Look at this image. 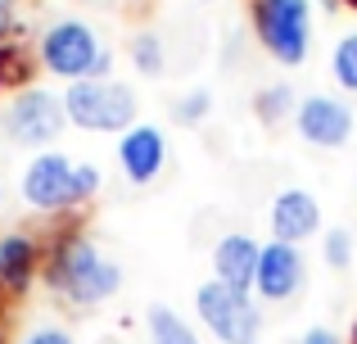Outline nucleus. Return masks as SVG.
<instances>
[{"label": "nucleus", "instance_id": "nucleus-1", "mask_svg": "<svg viewBox=\"0 0 357 344\" xmlns=\"http://www.w3.org/2000/svg\"><path fill=\"white\" fill-rule=\"evenodd\" d=\"M50 285L63 290L73 304H100L122 285V272L100 258V249L91 245V240L68 236L59 245V254H54V263H50Z\"/></svg>", "mask_w": 357, "mask_h": 344}, {"label": "nucleus", "instance_id": "nucleus-2", "mask_svg": "<svg viewBox=\"0 0 357 344\" xmlns=\"http://www.w3.org/2000/svg\"><path fill=\"white\" fill-rule=\"evenodd\" d=\"M63 109L77 127L91 132H122L136 118V96H131L122 82H73Z\"/></svg>", "mask_w": 357, "mask_h": 344}, {"label": "nucleus", "instance_id": "nucleus-3", "mask_svg": "<svg viewBox=\"0 0 357 344\" xmlns=\"http://www.w3.org/2000/svg\"><path fill=\"white\" fill-rule=\"evenodd\" d=\"M253 27H258L262 45L280 63H303L307 59V36H312L307 0H258L253 5Z\"/></svg>", "mask_w": 357, "mask_h": 344}, {"label": "nucleus", "instance_id": "nucleus-4", "mask_svg": "<svg viewBox=\"0 0 357 344\" xmlns=\"http://www.w3.org/2000/svg\"><path fill=\"white\" fill-rule=\"evenodd\" d=\"M41 59L50 73L59 77H73V82H86V77H100L109 73V54L100 50L96 32L86 23H59L45 32L41 41Z\"/></svg>", "mask_w": 357, "mask_h": 344}, {"label": "nucleus", "instance_id": "nucleus-5", "mask_svg": "<svg viewBox=\"0 0 357 344\" xmlns=\"http://www.w3.org/2000/svg\"><path fill=\"white\" fill-rule=\"evenodd\" d=\"M195 304H199L204 327H208L222 344H253V336H258V327H262V317L249 304V294L231 290V285H222V281L199 285V299Z\"/></svg>", "mask_w": 357, "mask_h": 344}, {"label": "nucleus", "instance_id": "nucleus-6", "mask_svg": "<svg viewBox=\"0 0 357 344\" xmlns=\"http://www.w3.org/2000/svg\"><path fill=\"white\" fill-rule=\"evenodd\" d=\"M63 132V109L45 91H23L5 114V136L18 145H41Z\"/></svg>", "mask_w": 357, "mask_h": 344}, {"label": "nucleus", "instance_id": "nucleus-7", "mask_svg": "<svg viewBox=\"0 0 357 344\" xmlns=\"http://www.w3.org/2000/svg\"><path fill=\"white\" fill-rule=\"evenodd\" d=\"M294 127H298L303 141L331 150V145H344L353 136V114H349V105H340V100H331V96H312V100L298 105Z\"/></svg>", "mask_w": 357, "mask_h": 344}, {"label": "nucleus", "instance_id": "nucleus-8", "mask_svg": "<svg viewBox=\"0 0 357 344\" xmlns=\"http://www.w3.org/2000/svg\"><path fill=\"white\" fill-rule=\"evenodd\" d=\"M73 163L63 154H41V159L27 168L23 177V195L36 204V209H59V204H73Z\"/></svg>", "mask_w": 357, "mask_h": 344}, {"label": "nucleus", "instance_id": "nucleus-9", "mask_svg": "<svg viewBox=\"0 0 357 344\" xmlns=\"http://www.w3.org/2000/svg\"><path fill=\"white\" fill-rule=\"evenodd\" d=\"M258 285L267 299H289V294L303 285V258H298V249L294 245H267L258 254Z\"/></svg>", "mask_w": 357, "mask_h": 344}, {"label": "nucleus", "instance_id": "nucleus-10", "mask_svg": "<svg viewBox=\"0 0 357 344\" xmlns=\"http://www.w3.org/2000/svg\"><path fill=\"white\" fill-rule=\"evenodd\" d=\"M271 227H276L280 245H298L303 236H312L321 227V209L307 190H280L271 204Z\"/></svg>", "mask_w": 357, "mask_h": 344}, {"label": "nucleus", "instance_id": "nucleus-11", "mask_svg": "<svg viewBox=\"0 0 357 344\" xmlns=\"http://www.w3.org/2000/svg\"><path fill=\"white\" fill-rule=\"evenodd\" d=\"M163 154H167V145H163V132H158V127H131V132L122 136L118 159H122V168H127L131 181L145 186L163 168Z\"/></svg>", "mask_w": 357, "mask_h": 344}, {"label": "nucleus", "instance_id": "nucleus-12", "mask_svg": "<svg viewBox=\"0 0 357 344\" xmlns=\"http://www.w3.org/2000/svg\"><path fill=\"white\" fill-rule=\"evenodd\" d=\"M258 254H262V249L253 245L249 236H222L218 254H213V263H218V281L244 294L253 281H258Z\"/></svg>", "mask_w": 357, "mask_h": 344}, {"label": "nucleus", "instance_id": "nucleus-13", "mask_svg": "<svg viewBox=\"0 0 357 344\" xmlns=\"http://www.w3.org/2000/svg\"><path fill=\"white\" fill-rule=\"evenodd\" d=\"M27 272H32V240L5 236V240H0V276L14 281V285H23Z\"/></svg>", "mask_w": 357, "mask_h": 344}, {"label": "nucleus", "instance_id": "nucleus-14", "mask_svg": "<svg viewBox=\"0 0 357 344\" xmlns=\"http://www.w3.org/2000/svg\"><path fill=\"white\" fill-rule=\"evenodd\" d=\"M149 336H154V344H199V340H195V331L185 327L172 308H163V304L149 308Z\"/></svg>", "mask_w": 357, "mask_h": 344}, {"label": "nucleus", "instance_id": "nucleus-15", "mask_svg": "<svg viewBox=\"0 0 357 344\" xmlns=\"http://www.w3.org/2000/svg\"><path fill=\"white\" fill-rule=\"evenodd\" d=\"M335 82L344 91H357V32L335 45Z\"/></svg>", "mask_w": 357, "mask_h": 344}, {"label": "nucleus", "instance_id": "nucleus-16", "mask_svg": "<svg viewBox=\"0 0 357 344\" xmlns=\"http://www.w3.org/2000/svg\"><path fill=\"white\" fill-rule=\"evenodd\" d=\"M131 54H136L140 73H163V45H158L154 32H140L136 41H131Z\"/></svg>", "mask_w": 357, "mask_h": 344}, {"label": "nucleus", "instance_id": "nucleus-17", "mask_svg": "<svg viewBox=\"0 0 357 344\" xmlns=\"http://www.w3.org/2000/svg\"><path fill=\"white\" fill-rule=\"evenodd\" d=\"M289 100H294V96H289V87H271V91H262V96H258V114L267 118V123H276V118L289 109Z\"/></svg>", "mask_w": 357, "mask_h": 344}, {"label": "nucleus", "instance_id": "nucleus-18", "mask_svg": "<svg viewBox=\"0 0 357 344\" xmlns=\"http://www.w3.org/2000/svg\"><path fill=\"white\" fill-rule=\"evenodd\" d=\"M326 258H331V267L353 263V236L349 231H331V236H326Z\"/></svg>", "mask_w": 357, "mask_h": 344}, {"label": "nucleus", "instance_id": "nucleus-19", "mask_svg": "<svg viewBox=\"0 0 357 344\" xmlns=\"http://www.w3.org/2000/svg\"><path fill=\"white\" fill-rule=\"evenodd\" d=\"M204 114H208V91H195V96H185L181 105H176V118H181V123H199Z\"/></svg>", "mask_w": 357, "mask_h": 344}, {"label": "nucleus", "instance_id": "nucleus-20", "mask_svg": "<svg viewBox=\"0 0 357 344\" xmlns=\"http://www.w3.org/2000/svg\"><path fill=\"white\" fill-rule=\"evenodd\" d=\"M96 186H100L96 168H77V172H73V204H77V200H86V195L96 190Z\"/></svg>", "mask_w": 357, "mask_h": 344}, {"label": "nucleus", "instance_id": "nucleus-21", "mask_svg": "<svg viewBox=\"0 0 357 344\" xmlns=\"http://www.w3.org/2000/svg\"><path fill=\"white\" fill-rule=\"evenodd\" d=\"M23 344H73V340H68V331H59V327H41V331H32Z\"/></svg>", "mask_w": 357, "mask_h": 344}, {"label": "nucleus", "instance_id": "nucleus-22", "mask_svg": "<svg viewBox=\"0 0 357 344\" xmlns=\"http://www.w3.org/2000/svg\"><path fill=\"white\" fill-rule=\"evenodd\" d=\"M303 344H340V336L335 331H326V327H317V331H307Z\"/></svg>", "mask_w": 357, "mask_h": 344}, {"label": "nucleus", "instance_id": "nucleus-23", "mask_svg": "<svg viewBox=\"0 0 357 344\" xmlns=\"http://www.w3.org/2000/svg\"><path fill=\"white\" fill-rule=\"evenodd\" d=\"M9 23H14V0H0V36L9 32Z\"/></svg>", "mask_w": 357, "mask_h": 344}, {"label": "nucleus", "instance_id": "nucleus-24", "mask_svg": "<svg viewBox=\"0 0 357 344\" xmlns=\"http://www.w3.org/2000/svg\"><path fill=\"white\" fill-rule=\"evenodd\" d=\"M321 5H326V9H335V5H340V0H321Z\"/></svg>", "mask_w": 357, "mask_h": 344}]
</instances>
